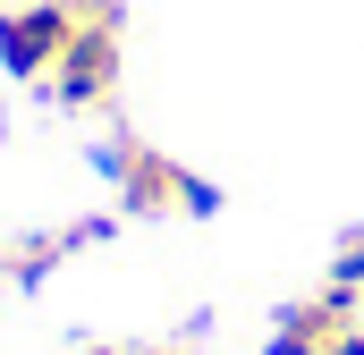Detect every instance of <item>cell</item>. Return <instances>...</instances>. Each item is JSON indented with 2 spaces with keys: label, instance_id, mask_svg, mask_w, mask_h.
I'll list each match as a JSON object with an SVG mask.
<instances>
[{
  "label": "cell",
  "instance_id": "8992f818",
  "mask_svg": "<svg viewBox=\"0 0 364 355\" xmlns=\"http://www.w3.org/2000/svg\"><path fill=\"white\" fill-rule=\"evenodd\" d=\"M77 355H119V347H77Z\"/></svg>",
  "mask_w": 364,
  "mask_h": 355
},
{
  "label": "cell",
  "instance_id": "6da1fadb",
  "mask_svg": "<svg viewBox=\"0 0 364 355\" xmlns=\"http://www.w3.org/2000/svg\"><path fill=\"white\" fill-rule=\"evenodd\" d=\"M43 85L60 110H110V93H119V0H77V34Z\"/></svg>",
  "mask_w": 364,
  "mask_h": 355
},
{
  "label": "cell",
  "instance_id": "7a4b0ae2",
  "mask_svg": "<svg viewBox=\"0 0 364 355\" xmlns=\"http://www.w3.org/2000/svg\"><path fill=\"white\" fill-rule=\"evenodd\" d=\"M102 170H110V186H119V212H212L220 195L203 186L195 170H178L170 153H153V144H136V136H110L102 144Z\"/></svg>",
  "mask_w": 364,
  "mask_h": 355
},
{
  "label": "cell",
  "instance_id": "277c9868",
  "mask_svg": "<svg viewBox=\"0 0 364 355\" xmlns=\"http://www.w3.org/2000/svg\"><path fill=\"white\" fill-rule=\"evenodd\" d=\"M356 296H339V288H314L305 305H288L272 330V355H339V339L356 330Z\"/></svg>",
  "mask_w": 364,
  "mask_h": 355
},
{
  "label": "cell",
  "instance_id": "3957f363",
  "mask_svg": "<svg viewBox=\"0 0 364 355\" xmlns=\"http://www.w3.org/2000/svg\"><path fill=\"white\" fill-rule=\"evenodd\" d=\"M77 34V0H9L0 9V68L9 77H51Z\"/></svg>",
  "mask_w": 364,
  "mask_h": 355
},
{
  "label": "cell",
  "instance_id": "5b68a950",
  "mask_svg": "<svg viewBox=\"0 0 364 355\" xmlns=\"http://www.w3.org/2000/svg\"><path fill=\"white\" fill-rule=\"evenodd\" d=\"M322 288H339V296H364V229L339 237V254H331V279Z\"/></svg>",
  "mask_w": 364,
  "mask_h": 355
}]
</instances>
